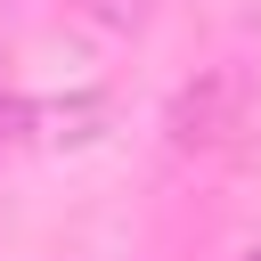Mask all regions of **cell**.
<instances>
[{"instance_id": "1", "label": "cell", "mask_w": 261, "mask_h": 261, "mask_svg": "<svg viewBox=\"0 0 261 261\" xmlns=\"http://www.w3.org/2000/svg\"><path fill=\"white\" fill-rule=\"evenodd\" d=\"M245 261H261V245H253V253H245Z\"/></svg>"}]
</instances>
